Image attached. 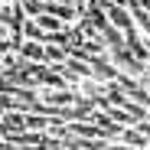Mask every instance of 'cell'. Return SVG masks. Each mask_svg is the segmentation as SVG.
I'll use <instances>...</instances> for the list:
<instances>
[{
	"label": "cell",
	"instance_id": "obj_1",
	"mask_svg": "<svg viewBox=\"0 0 150 150\" xmlns=\"http://www.w3.org/2000/svg\"><path fill=\"white\" fill-rule=\"evenodd\" d=\"M108 56H111V62L117 65V72L127 75V79H134V82H144V75L150 72V65L140 62L131 49H117V52H108Z\"/></svg>",
	"mask_w": 150,
	"mask_h": 150
},
{
	"label": "cell",
	"instance_id": "obj_2",
	"mask_svg": "<svg viewBox=\"0 0 150 150\" xmlns=\"http://www.w3.org/2000/svg\"><path fill=\"white\" fill-rule=\"evenodd\" d=\"M75 98H79L75 88H39V108H49V111L62 114L69 105H75Z\"/></svg>",
	"mask_w": 150,
	"mask_h": 150
},
{
	"label": "cell",
	"instance_id": "obj_3",
	"mask_svg": "<svg viewBox=\"0 0 150 150\" xmlns=\"http://www.w3.org/2000/svg\"><path fill=\"white\" fill-rule=\"evenodd\" d=\"M105 13H108V23H111L114 30H121L124 36H134V33H137L131 10H124V7H114V4H108V0H105Z\"/></svg>",
	"mask_w": 150,
	"mask_h": 150
},
{
	"label": "cell",
	"instance_id": "obj_4",
	"mask_svg": "<svg viewBox=\"0 0 150 150\" xmlns=\"http://www.w3.org/2000/svg\"><path fill=\"white\" fill-rule=\"evenodd\" d=\"M88 65H91V79H95V82H105V85L117 82V65L111 62V56H98V59H91Z\"/></svg>",
	"mask_w": 150,
	"mask_h": 150
},
{
	"label": "cell",
	"instance_id": "obj_5",
	"mask_svg": "<svg viewBox=\"0 0 150 150\" xmlns=\"http://www.w3.org/2000/svg\"><path fill=\"white\" fill-rule=\"evenodd\" d=\"M42 52H46V42H26L23 39L20 46H16V56L26 62V65H36V62H42Z\"/></svg>",
	"mask_w": 150,
	"mask_h": 150
},
{
	"label": "cell",
	"instance_id": "obj_6",
	"mask_svg": "<svg viewBox=\"0 0 150 150\" xmlns=\"http://www.w3.org/2000/svg\"><path fill=\"white\" fill-rule=\"evenodd\" d=\"M65 59H69V49L62 42H46V52H42V62L46 65L59 69V65H65Z\"/></svg>",
	"mask_w": 150,
	"mask_h": 150
},
{
	"label": "cell",
	"instance_id": "obj_7",
	"mask_svg": "<svg viewBox=\"0 0 150 150\" xmlns=\"http://www.w3.org/2000/svg\"><path fill=\"white\" fill-rule=\"evenodd\" d=\"M0 121H4V127H7V137H13V134H23V131H26V114H23V111H7Z\"/></svg>",
	"mask_w": 150,
	"mask_h": 150
},
{
	"label": "cell",
	"instance_id": "obj_8",
	"mask_svg": "<svg viewBox=\"0 0 150 150\" xmlns=\"http://www.w3.org/2000/svg\"><path fill=\"white\" fill-rule=\"evenodd\" d=\"M36 23H39V30L46 33V39H49V36H59V33H65V23H62L59 16H49V13H42V16H36Z\"/></svg>",
	"mask_w": 150,
	"mask_h": 150
},
{
	"label": "cell",
	"instance_id": "obj_9",
	"mask_svg": "<svg viewBox=\"0 0 150 150\" xmlns=\"http://www.w3.org/2000/svg\"><path fill=\"white\" fill-rule=\"evenodd\" d=\"M117 140H121L124 147H134V150H147V147H150V144H147V137H144V134H137L134 127H124Z\"/></svg>",
	"mask_w": 150,
	"mask_h": 150
},
{
	"label": "cell",
	"instance_id": "obj_10",
	"mask_svg": "<svg viewBox=\"0 0 150 150\" xmlns=\"http://www.w3.org/2000/svg\"><path fill=\"white\" fill-rule=\"evenodd\" d=\"M20 39H26V42H46V33L39 30V23H36V20H23Z\"/></svg>",
	"mask_w": 150,
	"mask_h": 150
},
{
	"label": "cell",
	"instance_id": "obj_11",
	"mask_svg": "<svg viewBox=\"0 0 150 150\" xmlns=\"http://www.w3.org/2000/svg\"><path fill=\"white\" fill-rule=\"evenodd\" d=\"M127 101H134L137 108L150 111V91H147L144 85H137V88H131V91H127Z\"/></svg>",
	"mask_w": 150,
	"mask_h": 150
},
{
	"label": "cell",
	"instance_id": "obj_12",
	"mask_svg": "<svg viewBox=\"0 0 150 150\" xmlns=\"http://www.w3.org/2000/svg\"><path fill=\"white\" fill-rule=\"evenodd\" d=\"M20 10L26 20H36V16H42V0H20Z\"/></svg>",
	"mask_w": 150,
	"mask_h": 150
},
{
	"label": "cell",
	"instance_id": "obj_13",
	"mask_svg": "<svg viewBox=\"0 0 150 150\" xmlns=\"http://www.w3.org/2000/svg\"><path fill=\"white\" fill-rule=\"evenodd\" d=\"M65 150H95V140H82V137H65Z\"/></svg>",
	"mask_w": 150,
	"mask_h": 150
},
{
	"label": "cell",
	"instance_id": "obj_14",
	"mask_svg": "<svg viewBox=\"0 0 150 150\" xmlns=\"http://www.w3.org/2000/svg\"><path fill=\"white\" fill-rule=\"evenodd\" d=\"M134 131H137V134H144V137H147V144H150V117L137 121V124H134Z\"/></svg>",
	"mask_w": 150,
	"mask_h": 150
},
{
	"label": "cell",
	"instance_id": "obj_15",
	"mask_svg": "<svg viewBox=\"0 0 150 150\" xmlns=\"http://www.w3.org/2000/svg\"><path fill=\"white\" fill-rule=\"evenodd\" d=\"M13 88H16V82H10L7 75H0V95H13Z\"/></svg>",
	"mask_w": 150,
	"mask_h": 150
},
{
	"label": "cell",
	"instance_id": "obj_16",
	"mask_svg": "<svg viewBox=\"0 0 150 150\" xmlns=\"http://www.w3.org/2000/svg\"><path fill=\"white\" fill-rule=\"evenodd\" d=\"M140 85H144V88H147V91H150V72H147V75H144V82H140Z\"/></svg>",
	"mask_w": 150,
	"mask_h": 150
},
{
	"label": "cell",
	"instance_id": "obj_17",
	"mask_svg": "<svg viewBox=\"0 0 150 150\" xmlns=\"http://www.w3.org/2000/svg\"><path fill=\"white\" fill-rule=\"evenodd\" d=\"M0 140H7V127H4V121H0Z\"/></svg>",
	"mask_w": 150,
	"mask_h": 150
},
{
	"label": "cell",
	"instance_id": "obj_18",
	"mask_svg": "<svg viewBox=\"0 0 150 150\" xmlns=\"http://www.w3.org/2000/svg\"><path fill=\"white\" fill-rule=\"evenodd\" d=\"M147 117H150V111H147Z\"/></svg>",
	"mask_w": 150,
	"mask_h": 150
},
{
	"label": "cell",
	"instance_id": "obj_19",
	"mask_svg": "<svg viewBox=\"0 0 150 150\" xmlns=\"http://www.w3.org/2000/svg\"><path fill=\"white\" fill-rule=\"evenodd\" d=\"M147 150H150V147H147Z\"/></svg>",
	"mask_w": 150,
	"mask_h": 150
}]
</instances>
